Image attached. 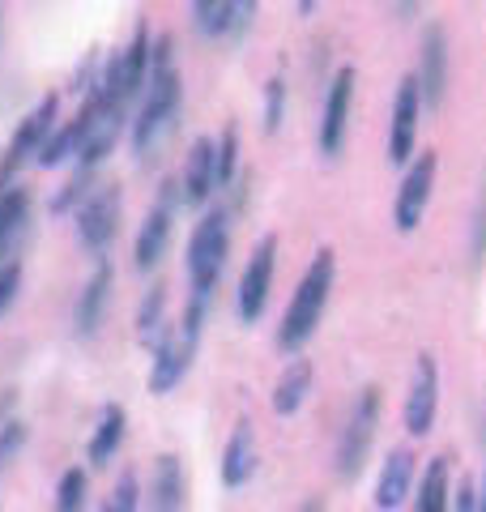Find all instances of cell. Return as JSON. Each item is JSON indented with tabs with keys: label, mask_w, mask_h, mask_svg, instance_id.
<instances>
[{
	"label": "cell",
	"mask_w": 486,
	"mask_h": 512,
	"mask_svg": "<svg viewBox=\"0 0 486 512\" xmlns=\"http://www.w3.org/2000/svg\"><path fill=\"white\" fill-rule=\"evenodd\" d=\"M333 282H337V256H333V248H320L312 256V265H307V274L299 278L295 295H290V303H286L282 325H278V346L286 350V355H299V350L312 342L320 316L333 299Z\"/></svg>",
	"instance_id": "1"
},
{
	"label": "cell",
	"mask_w": 486,
	"mask_h": 512,
	"mask_svg": "<svg viewBox=\"0 0 486 512\" xmlns=\"http://www.w3.org/2000/svg\"><path fill=\"white\" fill-rule=\"evenodd\" d=\"M226 256H231V210H205L201 222L188 235V252H184V269H188V286L192 299H209L214 286L226 269Z\"/></svg>",
	"instance_id": "2"
},
{
	"label": "cell",
	"mask_w": 486,
	"mask_h": 512,
	"mask_svg": "<svg viewBox=\"0 0 486 512\" xmlns=\"http://www.w3.org/2000/svg\"><path fill=\"white\" fill-rule=\"evenodd\" d=\"M205 312H209V299H188L180 329H167L162 342L154 346V359H150V393H171L175 384L188 376L192 359H197V346H201V329H205Z\"/></svg>",
	"instance_id": "3"
},
{
	"label": "cell",
	"mask_w": 486,
	"mask_h": 512,
	"mask_svg": "<svg viewBox=\"0 0 486 512\" xmlns=\"http://www.w3.org/2000/svg\"><path fill=\"white\" fill-rule=\"evenodd\" d=\"M180 107H184V82H180V73H175V64L171 69L150 73V94H145V103H141L137 120H133V154L141 158V163L154 158L158 141L171 133Z\"/></svg>",
	"instance_id": "4"
},
{
	"label": "cell",
	"mask_w": 486,
	"mask_h": 512,
	"mask_svg": "<svg viewBox=\"0 0 486 512\" xmlns=\"http://www.w3.org/2000/svg\"><path fill=\"white\" fill-rule=\"evenodd\" d=\"M380 406H384V397L376 384H367V389L354 397L346 427H342V436H337V453H333V470L342 483H354L367 466L371 444H376V427H380Z\"/></svg>",
	"instance_id": "5"
},
{
	"label": "cell",
	"mask_w": 486,
	"mask_h": 512,
	"mask_svg": "<svg viewBox=\"0 0 486 512\" xmlns=\"http://www.w3.org/2000/svg\"><path fill=\"white\" fill-rule=\"evenodd\" d=\"M56 111H60V94H43V99L22 116L18 133L9 137L5 154H0V197L13 188V175L22 171L26 158H39L43 141L56 133Z\"/></svg>",
	"instance_id": "6"
},
{
	"label": "cell",
	"mask_w": 486,
	"mask_h": 512,
	"mask_svg": "<svg viewBox=\"0 0 486 512\" xmlns=\"http://www.w3.org/2000/svg\"><path fill=\"white\" fill-rule=\"evenodd\" d=\"M435 180H440V154L435 150H418L410 163H405V175L397 184V197H393V227L401 235L418 231L427 205L435 197Z\"/></svg>",
	"instance_id": "7"
},
{
	"label": "cell",
	"mask_w": 486,
	"mask_h": 512,
	"mask_svg": "<svg viewBox=\"0 0 486 512\" xmlns=\"http://www.w3.org/2000/svg\"><path fill=\"white\" fill-rule=\"evenodd\" d=\"M120 214H124V192H120V184L94 188L90 197L73 210V227H77L81 248L94 252V256H103L111 248V239L120 235Z\"/></svg>",
	"instance_id": "8"
},
{
	"label": "cell",
	"mask_w": 486,
	"mask_h": 512,
	"mask_svg": "<svg viewBox=\"0 0 486 512\" xmlns=\"http://www.w3.org/2000/svg\"><path fill=\"white\" fill-rule=\"evenodd\" d=\"M273 274H278V235H265L261 244L252 248L248 265H243V278H239V291H235V308H239L243 325H256V320L265 316Z\"/></svg>",
	"instance_id": "9"
},
{
	"label": "cell",
	"mask_w": 486,
	"mask_h": 512,
	"mask_svg": "<svg viewBox=\"0 0 486 512\" xmlns=\"http://www.w3.org/2000/svg\"><path fill=\"white\" fill-rule=\"evenodd\" d=\"M354 86H359V73L354 64H342L333 77H329V90H324V107H320V154L324 158H337L346 146V128H350V107H354Z\"/></svg>",
	"instance_id": "10"
},
{
	"label": "cell",
	"mask_w": 486,
	"mask_h": 512,
	"mask_svg": "<svg viewBox=\"0 0 486 512\" xmlns=\"http://www.w3.org/2000/svg\"><path fill=\"white\" fill-rule=\"evenodd\" d=\"M418 116H423V90L414 73H405L393 94V120H388V163L401 167L418 154Z\"/></svg>",
	"instance_id": "11"
},
{
	"label": "cell",
	"mask_w": 486,
	"mask_h": 512,
	"mask_svg": "<svg viewBox=\"0 0 486 512\" xmlns=\"http://www.w3.org/2000/svg\"><path fill=\"white\" fill-rule=\"evenodd\" d=\"M175 205H180V184H162V197L154 201V210L145 214L141 231H137V244H133V261L141 274H150V269L167 256L171 248V231H175Z\"/></svg>",
	"instance_id": "12"
},
{
	"label": "cell",
	"mask_w": 486,
	"mask_h": 512,
	"mask_svg": "<svg viewBox=\"0 0 486 512\" xmlns=\"http://www.w3.org/2000/svg\"><path fill=\"white\" fill-rule=\"evenodd\" d=\"M435 414H440V363H435V355H418L410 397H405V431L423 440L435 427Z\"/></svg>",
	"instance_id": "13"
},
{
	"label": "cell",
	"mask_w": 486,
	"mask_h": 512,
	"mask_svg": "<svg viewBox=\"0 0 486 512\" xmlns=\"http://www.w3.org/2000/svg\"><path fill=\"white\" fill-rule=\"evenodd\" d=\"M418 90H423V107H440L448 94V35L440 22L423 30V52H418Z\"/></svg>",
	"instance_id": "14"
},
{
	"label": "cell",
	"mask_w": 486,
	"mask_h": 512,
	"mask_svg": "<svg viewBox=\"0 0 486 512\" xmlns=\"http://www.w3.org/2000/svg\"><path fill=\"white\" fill-rule=\"evenodd\" d=\"M218 192V167H214V137H197L184 154V171H180V201L184 205H205Z\"/></svg>",
	"instance_id": "15"
},
{
	"label": "cell",
	"mask_w": 486,
	"mask_h": 512,
	"mask_svg": "<svg viewBox=\"0 0 486 512\" xmlns=\"http://www.w3.org/2000/svg\"><path fill=\"white\" fill-rule=\"evenodd\" d=\"M111 286H116V274H111V265L99 261L94 265V274L90 282L81 286V295L73 303V329H77V338H94L103 325V312H107V299H111Z\"/></svg>",
	"instance_id": "16"
},
{
	"label": "cell",
	"mask_w": 486,
	"mask_h": 512,
	"mask_svg": "<svg viewBox=\"0 0 486 512\" xmlns=\"http://www.w3.org/2000/svg\"><path fill=\"white\" fill-rule=\"evenodd\" d=\"M414 474H418V461H414L410 448H393L380 466V478H376V508L393 512V508H401V500H410Z\"/></svg>",
	"instance_id": "17"
},
{
	"label": "cell",
	"mask_w": 486,
	"mask_h": 512,
	"mask_svg": "<svg viewBox=\"0 0 486 512\" xmlns=\"http://www.w3.org/2000/svg\"><path fill=\"white\" fill-rule=\"evenodd\" d=\"M188 508V474L175 453H162L150 474V512H184Z\"/></svg>",
	"instance_id": "18"
},
{
	"label": "cell",
	"mask_w": 486,
	"mask_h": 512,
	"mask_svg": "<svg viewBox=\"0 0 486 512\" xmlns=\"http://www.w3.org/2000/svg\"><path fill=\"white\" fill-rule=\"evenodd\" d=\"M256 466H261V453H256V431L248 419H239L235 431H231V440H226L222 448V483L226 487H243V483H252V474Z\"/></svg>",
	"instance_id": "19"
},
{
	"label": "cell",
	"mask_w": 486,
	"mask_h": 512,
	"mask_svg": "<svg viewBox=\"0 0 486 512\" xmlns=\"http://www.w3.org/2000/svg\"><path fill=\"white\" fill-rule=\"evenodd\" d=\"M26 227H30V192L13 184L5 197H0V265L18 256Z\"/></svg>",
	"instance_id": "20"
},
{
	"label": "cell",
	"mask_w": 486,
	"mask_h": 512,
	"mask_svg": "<svg viewBox=\"0 0 486 512\" xmlns=\"http://www.w3.org/2000/svg\"><path fill=\"white\" fill-rule=\"evenodd\" d=\"M124 436H128V414H124L120 402H107L103 414H99V423H94L90 448H86V453H90V466H94V470H107L111 461H116Z\"/></svg>",
	"instance_id": "21"
},
{
	"label": "cell",
	"mask_w": 486,
	"mask_h": 512,
	"mask_svg": "<svg viewBox=\"0 0 486 512\" xmlns=\"http://www.w3.org/2000/svg\"><path fill=\"white\" fill-rule=\"evenodd\" d=\"M312 380H316V367L307 359L286 363V372L278 376V384H273V410H278L282 419L299 414L303 402H307V393H312Z\"/></svg>",
	"instance_id": "22"
},
{
	"label": "cell",
	"mask_w": 486,
	"mask_h": 512,
	"mask_svg": "<svg viewBox=\"0 0 486 512\" xmlns=\"http://www.w3.org/2000/svg\"><path fill=\"white\" fill-rule=\"evenodd\" d=\"M414 512H452V457H435L418 478Z\"/></svg>",
	"instance_id": "23"
},
{
	"label": "cell",
	"mask_w": 486,
	"mask_h": 512,
	"mask_svg": "<svg viewBox=\"0 0 486 512\" xmlns=\"http://www.w3.org/2000/svg\"><path fill=\"white\" fill-rule=\"evenodd\" d=\"M256 5H261V0H218V13H214V22H209L205 35L243 39L256 22Z\"/></svg>",
	"instance_id": "24"
},
{
	"label": "cell",
	"mask_w": 486,
	"mask_h": 512,
	"mask_svg": "<svg viewBox=\"0 0 486 512\" xmlns=\"http://www.w3.org/2000/svg\"><path fill=\"white\" fill-rule=\"evenodd\" d=\"M167 333V286H150V295L137 308V338L145 346H158Z\"/></svg>",
	"instance_id": "25"
},
{
	"label": "cell",
	"mask_w": 486,
	"mask_h": 512,
	"mask_svg": "<svg viewBox=\"0 0 486 512\" xmlns=\"http://www.w3.org/2000/svg\"><path fill=\"white\" fill-rule=\"evenodd\" d=\"M214 167H218V188H231L239 175V128L226 124L222 137L214 141Z\"/></svg>",
	"instance_id": "26"
},
{
	"label": "cell",
	"mask_w": 486,
	"mask_h": 512,
	"mask_svg": "<svg viewBox=\"0 0 486 512\" xmlns=\"http://www.w3.org/2000/svg\"><path fill=\"white\" fill-rule=\"evenodd\" d=\"M86 500H90V478L81 466L64 470L60 474V487H56V512H86Z\"/></svg>",
	"instance_id": "27"
},
{
	"label": "cell",
	"mask_w": 486,
	"mask_h": 512,
	"mask_svg": "<svg viewBox=\"0 0 486 512\" xmlns=\"http://www.w3.org/2000/svg\"><path fill=\"white\" fill-rule=\"evenodd\" d=\"M261 124H265V133H278L282 120H286V77H269L265 82V111H261Z\"/></svg>",
	"instance_id": "28"
},
{
	"label": "cell",
	"mask_w": 486,
	"mask_h": 512,
	"mask_svg": "<svg viewBox=\"0 0 486 512\" xmlns=\"http://www.w3.org/2000/svg\"><path fill=\"white\" fill-rule=\"evenodd\" d=\"M141 504V483H137V474L128 470L116 478V487H111V495L103 500V512H137Z\"/></svg>",
	"instance_id": "29"
},
{
	"label": "cell",
	"mask_w": 486,
	"mask_h": 512,
	"mask_svg": "<svg viewBox=\"0 0 486 512\" xmlns=\"http://www.w3.org/2000/svg\"><path fill=\"white\" fill-rule=\"evenodd\" d=\"M18 291H22V261L13 256V261L0 265V316H5V312L13 308V299H18Z\"/></svg>",
	"instance_id": "30"
},
{
	"label": "cell",
	"mask_w": 486,
	"mask_h": 512,
	"mask_svg": "<svg viewBox=\"0 0 486 512\" xmlns=\"http://www.w3.org/2000/svg\"><path fill=\"white\" fill-rule=\"evenodd\" d=\"M22 444H26V427L22 423H0V466H5Z\"/></svg>",
	"instance_id": "31"
},
{
	"label": "cell",
	"mask_w": 486,
	"mask_h": 512,
	"mask_svg": "<svg viewBox=\"0 0 486 512\" xmlns=\"http://www.w3.org/2000/svg\"><path fill=\"white\" fill-rule=\"evenodd\" d=\"M452 512H478V487L469 483V478L457 487V495H452Z\"/></svg>",
	"instance_id": "32"
},
{
	"label": "cell",
	"mask_w": 486,
	"mask_h": 512,
	"mask_svg": "<svg viewBox=\"0 0 486 512\" xmlns=\"http://www.w3.org/2000/svg\"><path fill=\"white\" fill-rule=\"evenodd\" d=\"M218 13V0H192V18H197L201 30H209V22H214Z\"/></svg>",
	"instance_id": "33"
},
{
	"label": "cell",
	"mask_w": 486,
	"mask_h": 512,
	"mask_svg": "<svg viewBox=\"0 0 486 512\" xmlns=\"http://www.w3.org/2000/svg\"><path fill=\"white\" fill-rule=\"evenodd\" d=\"M486 252V192H482V205H478V222H474V256Z\"/></svg>",
	"instance_id": "34"
},
{
	"label": "cell",
	"mask_w": 486,
	"mask_h": 512,
	"mask_svg": "<svg viewBox=\"0 0 486 512\" xmlns=\"http://www.w3.org/2000/svg\"><path fill=\"white\" fill-rule=\"evenodd\" d=\"M418 5H423V0H397V18H401V22H410L414 13H418Z\"/></svg>",
	"instance_id": "35"
},
{
	"label": "cell",
	"mask_w": 486,
	"mask_h": 512,
	"mask_svg": "<svg viewBox=\"0 0 486 512\" xmlns=\"http://www.w3.org/2000/svg\"><path fill=\"white\" fill-rule=\"evenodd\" d=\"M478 512H486V474H482V487H478Z\"/></svg>",
	"instance_id": "36"
},
{
	"label": "cell",
	"mask_w": 486,
	"mask_h": 512,
	"mask_svg": "<svg viewBox=\"0 0 486 512\" xmlns=\"http://www.w3.org/2000/svg\"><path fill=\"white\" fill-rule=\"evenodd\" d=\"M299 512H324V504H320V500H307Z\"/></svg>",
	"instance_id": "37"
},
{
	"label": "cell",
	"mask_w": 486,
	"mask_h": 512,
	"mask_svg": "<svg viewBox=\"0 0 486 512\" xmlns=\"http://www.w3.org/2000/svg\"><path fill=\"white\" fill-rule=\"evenodd\" d=\"M312 9H316V0H299V13H303V18H307Z\"/></svg>",
	"instance_id": "38"
}]
</instances>
